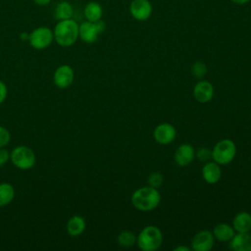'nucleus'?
<instances>
[{"label":"nucleus","mask_w":251,"mask_h":251,"mask_svg":"<svg viewBox=\"0 0 251 251\" xmlns=\"http://www.w3.org/2000/svg\"><path fill=\"white\" fill-rule=\"evenodd\" d=\"M75 74L74 70L69 65H62L54 73L53 80L57 87L59 88H67L74 81Z\"/></svg>","instance_id":"nucleus-11"},{"label":"nucleus","mask_w":251,"mask_h":251,"mask_svg":"<svg viewBox=\"0 0 251 251\" xmlns=\"http://www.w3.org/2000/svg\"><path fill=\"white\" fill-rule=\"evenodd\" d=\"M10 139H11V135L9 130L6 127L0 126V148L8 145V143L10 142Z\"/></svg>","instance_id":"nucleus-26"},{"label":"nucleus","mask_w":251,"mask_h":251,"mask_svg":"<svg viewBox=\"0 0 251 251\" xmlns=\"http://www.w3.org/2000/svg\"><path fill=\"white\" fill-rule=\"evenodd\" d=\"M54 40L53 30L47 26H39L29 33L28 42L31 47L37 50L47 48Z\"/></svg>","instance_id":"nucleus-7"},{"label":"nucleus","mask_w":251,"mask_h":251,"mask_svg":"<svg viewBox=\"0 0 251 251\" xmlns=\"http://www.w3.org/2000/svg\"><path fill=\"white\" fill-rule=\"evenodd\" d=\"M212 233L215 239L222 242H228L235 234V230L232 226L226 223H221L214 226Z\"/></svg>","instance_id":"nucleus-17"},{"label":"nucleus","mask_w":251,"mask_h":251,"mask_svg":"<svg viewBox=\"0 0 251 251\" xmlns=\"http://www.w3.org/2000/svg\"><path fill=\"white\" fill-rule=\"evenodd\" d=\"M15 197V189L8 182L0 183V207L7 206Z\"/></svg>","instance_id":"nucleus-21"},{"label":"nucleus","mask_w":251,"mask_h":251,"mask_svg":"<svg viewBox=\"0 0 251 251\" xmlns=\"http://www.w3.org/2000/svg\"><path fill=\"white\" fill-rule=\"evenodd\" d=\"M10 160L13 165L20 170H29L31 169L35 162L36 157L32 149L27 146H17L10 153Z\"/></svg>","instance_id":"nucleus-5"},{"label":"nucleus","mask_w":251,"mask_h":251,"mask_svg":"<svg viewBox=\"0 0 251 251\" xmlns=\"http://www.w3.org/2000/svg\"><path fill=\"white\" fill-rule=\"evenodd\" d=\"M193 96L195 100L201 104L210 102L214 97V86L208 80L200 79L193 87Z\"/></svg>","instance_id":"nucleus-10"},{"label":"nucleus","mask_w":251,"mask_h":251,"mask_svg":"<svg viewBox=\"0 0 251 251\" xmlns=\"http://www.w3.org/2000/svg\"><path fill=\"white\" fill-rule=\"evenodd\" d=\"M195 157H197L199 161L207 162L212 159V149H209L207 147H200L195 152Z\"/></svg>","instance_id":"nucleus-25"},{"label":"nucleus","mask_w":251,"mask_h":251,"mask_svg":"<svg viewBox=\"0 0 251 251\" xmlns=\"http://www.w3.org/2000/svg\"><path fill=\"white\" fill-rule=\"evenodd\" d=\"M228 242L233 251H251L250 232H236Z\"/></svg>","instance_id":"nucleus-15"},{"label":"nucleus","mask_w":251,"mask_h":251,"mask_svg":"<svg viewBox=\"0 0 251 251\" xmlns=\"http://www.w3.org/2000/svg\"><path fill=\"white\" fill-rule=\"evenodd\" d=\"M191 74L194 77L201 79L207 74V66L201 61H197L191 66Z\"/></svg>","instance_id":"nucleus-23"},{"label":"nucleus","mask_w":251,"mask_h":251,"mask_svg":"<svg viewBox=\"0 0 251 251\" xmlns=\"http://www.w3.org/2000/svg\"><path fill=\"white\" fill-rule=\"evenodd\" d=\"M51 0H33V2L37 5H40V6H44V5H47Z\"/></svg>","instance_id":"nucleus-30"},{"label":"nucleus","mask_w":251,"mask_h":251,"mask_svg":"<svg viewBox=\"0 0 251 251\" xmlns=\"http://www.w3.org/2000/svg\"><path fill=\"white\" fill-rule=\"evenodd\" d=\"M190 250H191V247H187L184 245H179L174 248V251H190Z\"/></svg>","instance_id":"nucleus-29"},{"label":"nucleus","mask_w":251,"mask_h":251,"mask_svg":"<svg viewBox=\"0 0 251 251\" xmlns=\"http://www.w3.org/2000/svg\"><path fill=\"white\" fill-rule=\"evenodd\" d=\"M10 159V153L4 147L0 148V167H3Z\"/></svg>","instance_id":"nucleus-27"},{"label":"nucleus","mask_w":251,"mask_h":251,"mask_svg":"<svg viewBox=\"0 0 251 251\" xmlns=\"http://www.w3.org/2000/svg\"><path fill=\"white\" fill-rule=\"evenodd\" d=\"M21 39L23 41H28V38H29V33H26V32H23L21 33Z\"/></svg>","instance_id":"nucleus-31"},{"label":"nucleus","mask_w":251,"mask_h":251,"mask_svg":"<svg viewBox=\"0 0 251 251\" xmlns=\"http://www.w3.org/2000/svg\"><path fill=\"white\" fill-rule=\"evenodd\" d=\"M153 136L157 143L161 145H168L176 139V129L172 124L162 123L155 127Z\"/></svg>","instance_id":"nucleus-9"},{"label":"nucleus","mask_w":251,"mask_h":251,"mask_svg":"<svg viewBox=\"0 0 251 251\" xmlns=\"http://www.w3.org/2000/svg\"><path fill=\"white\" fill-rule=\"evenodd\" d=\"M131 16L137 21H146L152 14V6L148 0H132L129 5Z\"/></svg>","instance_id":"nucleus-12"},{"label":"nucleus","mask_w":251,"mask_h":251,"mask_svg":"<svg viewBox=\"0 0 251 251\" xmlns=\"http://www.w3.org/2000/svg\"><path fill=\"white\" fill-rule=\"evenodd\" d=\"M231 2H233L234 4H239V5H242V4H245L247 3L249 0H230Z\"/></svg>","instance_id":"nucleus-32"},{"label":"nucleus","mask_w":251,"mask_h":251,"mask_svg":"<svg viewBox=\"0 0 251 251\" xmlns=\"http://www.w3.org/2000/svg\"><path fill=\"white\" fill-rule=\"evenodd\" d=\"M84 17L86 21L89 22H97L101 20L102 15H103V9L101 5L98 2H88L85 7H84Z\"/></svg>","instance_id":"nucleus-19"},{"label":"nucleus","mask_w":251,"mask_h":251,"mask_svg":"<svg viewBox=\"0 0 251 251\" xmlns=\"http://www.w3.org/2000/svg\"><path fill=\"white\" fill-rule=\"evenodd\" d=\"M105 29L106 24L102 20L97 22L85 21L78 25V37L85 43H93Z\"/></svg>","instance_id":"nucleus-6"},{"label":"nucleus","mask_w":251,"mask_h":251,"mask_svg":"<svg viewBox=\"0 0 251 251\" xmlns=\"http://www.w3.org/2000/svg\"><path fill=\"white\" fill-rule=\"evenodd\" d=\"M163 175L159 172L151 173L147 178V182L149 186H152L154 188H159L163 184Z\"/></svg>","instance_id":"nucleus-24"},{"label":"nucleus","mask_w":251,"mask_h":251,"mask_svg":"<svg viewBox=\"0 0 251 251\" xmlns=\"http://www.w3.org/2000/svg\"><path fill=\"white\" fill-rule=\"evenodd\" d=\"M215 244L212 231L203 229L196 232L191 239V249L194 251H210Z\"/></svg>","instance_id":"nucleus-8"},{"label":"nucleus","mask_w":251,"mask_h":251,"mask_svg":"<svg viewBox=\"0 0 251 251\" xmlns=\"http://www.w3.org/2000/svg\"><path fill=\"white\" fill-rule=\"evenodd\" d=\"M74 15V8L68 1H60L54 10V18L58 21L72 19Z\"/></svg>","instance_id":"nucleus-20"},{"label":"nucleus","mask_w":251,"mask_h":251,"mask_svg":"<svg viewBox=\"0 0 251 251\" xmlns=\"http://www.w3.org/2000/svg\"><path fill=\"white\" fill-rule=\"evenodd\" d=\"M202 177L209 184L217 183L222 177L221 165L215 161H207L202 168Z\"/></svg>","instance_id":"nucleus-14"},{"label":"nucleus","mask_w":251,"mask_h":251,"mask_svg":"<svg viewBox=\"0 0 251 251\" xmlns=\"http://www.w3.org/2000/svg\"><path fill=\"white\" fill-rule=\"evenodd\" d=\"M131 204L141 212H150L156 209L161 202V194L158 188L142 186L137 188L130 197Z\"/></svg>","instance_id":"nucleus-1"},{"label":"nucleus","mask_w":251,"mask_h":251,"mask_svg":"<svg viewBox=\"0 0 251 251\" xmlns=\"http://www.w3.org/2000/svg\"><path fill=\"white\" fill-rule=\"evenodd\" d=\"M195 158V151L192 145L188 143L180 144L174 155V160L179 167H186L192 163Z\"/></svg>","instance_id":"nucleus-13"},{"label":"nucleus","mask_w":251,"mask_h":251,"mask_svg":"<svg viewBox=\"0 0 251 251\" xmlns=\"http://www.w3.org/2000/svg\"><path fill=\"white\" fill-rule=\"evenodd\" d=\"M117 241L120 246L129 248L136 244V235L130 230H123L118 234Z\"/></svg>","instance_id":"nucleus-22"},{"label":"nucleus","mask_w":251,"mask_h":251,"mask_svg":"<svg viewBox=\"0 0 251 251\" xmlns=\"http://www.w3.org/2000/svg\"><path fill=\"white\" fill-rule=\"evenodd\" d=\"M232 226L235 232H250L251 214L245 211L238 212L232 220Z\"/></svg>","instance_id":"nucleus-16"},{"label":"nucleus","mask_w":251,"mask_h":251,"mask_svg":"<svg viewBox=\"0 0 251 251\" xmlns=\"http://www.w3.org/2000/svg\"><path fill=\"white\" fill-rule=\"evenodd\" d=\"M236 145L228 138L218 141L212 148V160L219 165H227L235 157Z\"/></svg>","instance_id":"nucleus-4"},{"label":"nucleus","mask_w":251,"mask_h":251,"mask_svg":"<svg viewBox=\"0 0 251 251\" xmlns=\"http://www.w3.org/2000/svg\"><path fill=\"white\" fill-rule=\"evenodd\" d=\"M163 243V233L156 226H146L136 236V244L143 251H156Z\"/></svg>","instance_id":"nucleus-3"},{"label":"nucleus","mask_w":251,"mask_h":251,"mask_svg":"<svg viewBox=\"0 0 251 251\" xmlns=\"http://www.w3.org/2000/svg\"><path fill=\"white\" fill-rule=\"evenodd\" d=\"M86 227V223L84 218L78 215H75L68 220L67 223V232L71 236L80 235Z\"/></svg>","instance_id":"nucleus-18"},{"label":"nucleus","mask_w":251,"mask_h":251,"mask_svg":"<svg viewBox=\"0 0 251 251\" xmlns=\"http://www.w3.org/2000/svg\"><path fill=\"white\" fill-rule=\"evenodd\" d=\"M53 34L58 45L62 47L72 46L78 38V24L73 19L58 21Z\"/></svg>","instance_id":"nucleus-2"},{"label":"nucleus","mask_w":251,"mask_h":251,"mask_svg":"<svg viewBox=\"0 0 251 251\" xmlns=\"http://www.w3.org/2000/svg\"><path fill=\"white\" fill-rule=\"evenodd\" d=\"M8 94V89L6 84L0 80V104L4 102V100L6 99Z\"/></svg>","instance_id":"nucleus-28"}]
</instances>
